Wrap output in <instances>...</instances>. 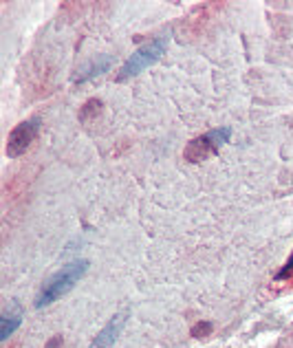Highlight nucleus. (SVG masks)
I'll use <instances>...</instances> for the list:
<instances>
[{"instance_id": "nucleus-4", "label": "nucleus", "mask_w": 293, "mask_h": 348, "mask_svg": "<svg viewBox=\"0 0 293 348\" xmlns=\"http://www.w3.org/2000/svg\"><path fill=\"white\" fill-rule=\"evenodd\" d=\"M38 130H40V119H38V117H31V119L18 124L11 130L9 139H7V155L9 157H20L31 146V141L35 139Z\"/></svg>"}, {"instance_id": "nucleus-3", "label": "nucleus", "mask_w": 293, "mask_h": 348, "mask_svg": "<svg viewBox=\"0 0 293 348\" xmlns=\"http://www.w3.org/2000/svg\"><path fill=\"white\" fill-rule=\"evenodd\" d=\"M229 135H231L229 128H214V130L196 137V139L190 141L188 148H185V159L192 163H198L203 159H207L209 155H216L218 148L229 141Z\"/></svg>"}, {"instance_id": "nucleus-2", "label": "nucleus", "mask_w": 293, "mask_h": 348, "mask_svg": "<svg viewBox=\"0 0 293 348\" xmlns=\"http://www.w3.org/2000/svg\"><path fill=\"white\" fill-rule=\"evenodd\" d=\"M166 44H168V38H166V35H161V38H154L152 42H148V44H143L141 49H137L135 53L126 60V64L121 66L119 75H117V82L135 78V75L141 73L146 66L157 62V60L163 55V51H166Z\"/></svg>"}, {"instance_id": "nucleus-6", "label": "nucleus", "mask_w": 293, "mask_h": 348, "mask_svg": "<svg viewBox=\"0 0 293 348\" xmlns=\"http://www.w3.org/2000/svg\"><path fill=\"white\" fill-rule=\"evenodd\" d=\"M20 322H22V306L11 304L9 309H4V313L0 315V340L7 342L9 335L13 331H18Z\"/></svg>"}, {"instance_id": "nucleus-5", "label": "nucleus", "mask_w": 293, "mask_h": 348, "mask_svg": "<svg viewBox=\"0 0 293 348\" xmlns=\"http://www.w3.org/2000/svg\"><path fill=\"white\" fill-rule=\"evenodd\" d=\"M128 320V313L126 311H119L115 317H112L110 322L104 326V329L99 331V335L93 340V344L89 348H112L115 346V342L119 340L121 331H123V324H126Z\"/></svg>"}, {"instance_id": "nucleus-7", "label": "nucleus", "mask_w": 293, "mask_h": 348, "mask_svg": "<svg viewBox=\"0 0 293 348\" xmlns=\"http://www.w3.org/2000/svg\"><path fill=\"white\" fill-rule=\"evenodd\" d=\"M112 60L110 58H101L99 62H95V64H91V66H86L84 71H82V73H77L75 75V82L77 84H82V82H86V80H93L95 78V75H99V73H104V71L108 69V64H110Z\"/></svg>"}, {"instance_id": "nucleus-10", "label": "nucleus", "mask_w": 293, "mask_h": 348, "mask_svg": "<svg viewBox=\"0 0 293 348\" xmlns=\"http://www.w3.org/2000/svg\"><path fill=\"white\" fill-rule=\"evenodd\" d=\"M293 273V254H291V258H289V262H287V267L278 273V280H282V278H289V275Z\"/></svg>"}, {"instance_id": "nucleus-1", "label": "nucleus", "mask_w": 293, "mask_h": 348, "mask_svg": "<svg viewBox=\"0 0 293 348\" xmlns=\"http://www.w3.org/2000/svg\"><path fill=\"white\" fill-rule=\"evenodd\" d=\"M86 269H89V262H86V260H75V262L66 264L62 271H58V273L53 275V280L44 286L40 298L35 300V309H44L46 304H51V302L62 298L64 293H69V291L77 284V280L86 273Z\"/></svg>"}, {"instance_id": "nucleus-9", "label": "nucleus", "mask_w": 293, "mask_h": 348, "mask_svg": "<svg viewBox=\"0 0 293 348\" xmlns=\"http://www.w3.org/2000/svg\"><path fill=\"white\" fill-rule=\"evenodd\" d=\"M209 329H212V324H209V322H198V324L192 329V335L203 337V335H207V331H209Z\"/></svg>"}, {"instance_id": "nucleus-8", "label": "nucleus", "mask_w": 293, "mask_h": 348, "mask_svg": "<svg viewBox=\"0 0 293 348\" xmlns=\"http://www.w3.org/2000/svg\"><path fill=\"white\" fill-rule=\"evenodd\" d=\"M101 108H104V106H101V101L99 99H91L89 104H84L82 106V110H80V119H93V117H97L101 112Z\"/></svg>"}, {"instance_id": "nucleus-11", "label": "nucleus", "mask_w": 293, "mask_h": 348, "mask_svg": "<svg viewBox=\"0 0 293 348\" xmlns=\"http://www.w3.org/2000/svg\"><path fill=\"white\" fill-rule=\"evenodd\" d=\"M46 348H62V335H55L46 342Z\"/></svg>"}]
</instances>
